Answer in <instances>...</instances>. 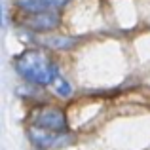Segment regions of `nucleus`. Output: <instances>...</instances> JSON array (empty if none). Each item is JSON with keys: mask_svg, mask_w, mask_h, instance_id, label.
<instances>
[{"mask_svg": "<svg viewBox=\"0 0 150 150\" xmlns=\"http://www.w3.org/2000/svg\"><path fill=\"white\" fill-rule=\"evenodd\" d=\"M19 74L34 84H50L59 78V69L42 51H27L15 63Z\"/></svg>", "mask_w": 150, "mask_h": 150, "instance_id": "nucleus-1", "label": "nucleus"}, {"mask_svg": "<svg viewBox=\"0 0 150 150\" xmlns=\"http://www.w3.org/2000/svg\"><path fill=\"white\" fill-rule=\"evenodd\" d=\"M34 125L53 129V131H59V129L63 131L65 129V116L55 108H46L42 112H38V116L34 118Z\"/></svg>", "mask_w": 150, "mask_h": 150, "instance_id": "nucleus-2", "label": "nucleus"}, {"mask_svg": "<svg viewBox=\"0 0 150 150\" xmlns=\"http://www.w3.org/2000/svg\"><path fill=\"white\" fill-rule=\"evenodd\" d=\"M67 0H21V6L29 11H46L51 8L63 6Z\"/></svg>", "mask_w": 150, "mask_h": 150, "instance_id": "nucleus-3", "label": "nucleus"}]
</instances>
